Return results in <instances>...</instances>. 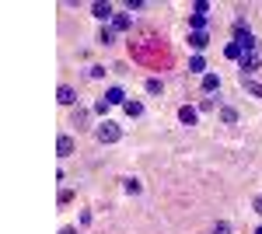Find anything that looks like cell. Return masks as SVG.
Instances as JSON below:
<instances>
[{"label":"cell","mask_w":262,"mask_h":234,"mask_svg":"<svg viewBox=\"0 0 262 234\" xmlns=\"http://www.w3.org/2000/svg\"><path fill=\"white\" fill-rule=\"evenodd\" d=\"M119 137H122V130L112 122V119H105V122L95 126V140H98V143H116Z\"/></svg>","instance_id":"cell-1"},{"label":"cell","mask_w":262,"mask_h":234,"mask_svg":"<svg viewBox=\"0 0 262 234\" xmlns=\"http://www.w3.org/2000/svg\"><path fill=\"white\" fill-rule=\"evenodd\" d=\"M234 42L242 46L245 53H255V35H252V28L245 21H234Z\"/></svg>","instance_id":"cell-2"},{"label":"cell","mask_w":262,"mask_h":234,"mask_svg":"<svg viewBox=\"0 0 262 234\" xmlns=\"http://www.w3.org/2000/svg\"><path fill=\"white\" fill-rule=\"evenodd\" d=\"M259 63H262L259 53H245V56L238 59V67H242V80L248 77V74H255V70H259Z\"/></svg>","instance_id":"cell-3"},{"label":"cell","mask_w":262,"mask_h":234,"mask_svg":"<svg viewBox=\"0 0 262 234\" xmlns=\"http://www.w3.org/2000/svg\"><path fill=\"white\" fill-rule=\"evenodd\" d=\"M91 14H95V18L98 21H108V18H116V11H112V4H91Z\"/></svg>","instance_id":"cell-4"},{"label":"cell","mask_w":262,"mask_h":234,"mask_svg":"<svg viewBox=\"0 0 262 234\" xmlns=\"http://www.w3.org/2000/svg\"><path fill=\"white\" fill-rule=\"evenodd\" d=\"M179 119L185 126H196V119H200V109H192V105H182L179 109Z\"/></svg>","instance_id":"cell-5"},{"label":"cell","mask_w":262,"mask_h":234,"mask_svg":"<svg viewBox=\"0 0 262 234\" xmlns=\"http://www.w3.org/2000/svg\"><path fill=\"white\" fill-rule=\"evenodd\" d=\"M56 101H60V105H74V101H77V91H74V88H67V84H63L60 91H56Z\"/></svg>","instance_id":"cell-6"},{"label":"cell","mask_w":262,"mask_h":234,"mask_svg":"<svg viewBox=\"0 0 262 234\" xmlns=\"http://www.w3.org/2000/svg\"><path fill=\"white\" fill-rule=\"evenodd\" d=\"M105 101H108V105H126V91H122V88H108V91H105Z\"/></svg>","instance_id":"cell-7"},{"label":"cell","mask_w":262,"mask_h":234,"mask_svg":"<svg viewBox=\"0 0 262 234\" xmlns=\"http://www.w3.org/2000/svg\"><path fill=\"white\" fill-rule=\"evenodd\" d=\"M189 46H192V49H206V46H210V35H206V32H192V35H189Z\"/></svg>","instance_id":"cell-8"},{"label":"cell","mask_w":262,"mask_h":234,"mask_svg":"<svg viewBox=\"0 0 262 234\" xmlns=\"http://www.w3.org/2000/svg\"><path fill=\"white\" fill-rule=\"evenodd\" d=\"M217 88H221V77H217V74H203V91H206V95H213Z\"/></svg>","instance_id":"cell-9"},{"label":"cell","mask_w":262,"mask_h":234,"mask_svg":"<svg viewBox=\"0 0 262 234\" xmlns=\"http://www.w3.org/2000/svg\"><path fill=\"white\" fill-rule=\"evenodd\" d=\"M224 56H227V59H242L245 49L238 46V42H227V46H224Z\"/></svg>","instance_id":"cell-10"},{"label":"cell","mask_w":262,"mask_h":234,"mask_svg":"<svg viewBox=\"0 0 262 234\" xmlns=\"http://www.w3.org/2000/svg\"><path fill=\"white\" fill-rule=\"evenodd\" d=\"M129 25H133V21H129V14H116V18H112V32H126Z\"/></svg>","instance_id":"cell-11"},{"label":"cell","mask_w":262,"mask_h":234,"mask_svg":"<svg viewBox=\"0 0 262 234\" xmlns=\"http://www.w3.org/2000/svg\"><path fill=\"white\" fill-rule=\"evenodd\" d=\"M56 151H60V157L74 154V140H70V137H60V140H56Z\"/></svg>","instance_id":"cell-12"},{"label":"cell","mask_w":262,"mask_h":234,"mask_svg":"<svg viewBox=\"0 0 262 234\" xmlns=\"http://www.w3.org/2000/svg\"><path fill=\"white\" fill-rule=\"evenodd\" d=\"M122 109H126V116H129V119H140L143 116V105H140V101H126Z\"/></svg>","instance_id":"cell-13"},{"label":"cell","mask_w":262,"mask_h":234,"mask_svg":"<svg viewBox=\"0 0 262 234\" xmlns=\"http://www.w3.org/2000/svg\"><path fill=\"white\" fill-rule=\"evenodd\" d=\"M122 189H126L129 196H137V193L143 189V185H140V178H122Z\"/></svg>","instance_id":"cell-14"},{"label":"cell","mask_w":262,"mask_h":234,"mask_svg":"<svg viewBox=\"0 0 262 234\" xmlns=\"http://www.w3.org/2000/svg\"><path fill=\"white\" fill-rule=\"evenodd\" d=\"M189 70H192V74H206V59L192 56V59H189Z\"/></svg>","instance_id":"cell-15"},{"label":"cell","mask_w":262,"mask_h":234,"mask_svg":"<svg viewBox=\"0 0 262 234\" xmlns=\"http://www.w3.org/2000/svg\"><path fill=\"white\" fill-rule=\"evenodd\" d=\"M189 25H192V32H206V18L200 14H189Z\"/></svg>","instance_id":"cell-16"},{"label":"cell","mask_w":262,"mask_h":234,"mask_svg":"<svg viewBox=\"0 0 262 234\" xmlns=\"http://www.w3.org/2000/svg\"><path fill=\"white\" fill-rule=\"evenodd\" d=\"M161 91H164V84H161L158 77H150V80H147V95H161Z\"/></svg>","instance_id":"cell-17"},{"label":"cell","mask_w":262,"mask_h":234,"mask_svg":"<svg viewBox=\"0 0 262 234\" xmlns=\"http://www.w3.org/2000/svg\"><path fill=\"white\" fill-rule=\"evenodd\" d=\"M192 14L206 18V14H210V4H206V0H196V4H192Z\"/></svg>","instance_id":"cell-18"},{"label":"cell","mask_w":262,"mask_h":234,"mask_svg":"<svg viewBox=\"0 0 262 234\" xmlns=\"http://www.w3.org/2000/svg\"><path fill=\"white\" fill-rule=\"evenodd\" d=\"M98 42H105V46H112V42H116V32H112V28H101Z\"/></svg>","instance_id":"cell-19"},{"label":"cell","mask_w":262,"mask_h":234,"mask_svg":"<svg viewBox=\"0 0 262 234\" xmlns=\"http://www.w3.org/2000/svg\"><path fill=\"white\" fill-rule=\"evenodd\" d=\"M221 119L224 122H238V112L234 109H221Z\"/></svg>","instance_id":"cell-20"},{"label":"cell","mask_w":262,"mask_h":234,"mask_svg":"<svg viewBox=\"0 0 262 234\" xmlns=\"http://www.w3.org/2000/svg\"><path fill=\"white\" fill-rule=\"evenodd\" d=\"M108 109H112V105H108V101H105V98H101V101H95V112H98V116H105V112H108Z\"/></svg>","instance_id":"cell-21"},{"label":"cell","mask_w":262,"mask_h":234,"mask_svg":"<svg viewBox=\"0 0 262 234\" xmlns=\"http://www.w3.org/2000/svg\"><path fill=\"white\" fill-rule=\"evenodd\" d=\"M77 122H81V126L88 122V112H84V109H77V112H74V126H77Z\"/></svg>","instance_id":"cell-22"},{"label":"cell","mask_w":262,"mask_h":234,"mask_svg":"<svg viewBox=\"0 0 262 234\" xmlns=\"http://www.w3.org/2000/svg\"><path fill=\"white\" fill-rule=\"evenodd\" d=\"M105 74H108L105 67H91V77H95V80H101V77H105Z\"/></svg>","instance_id":"cell-23"},{"label":"cell","mask_w":262,"mask_h":234,"mask_svg":"<svg viewBox=\"0 0 262 234\" xmlns=\"http://www.w3.org/2000/svg\"><path fill=\"white\" fill-rule=\"evenodd\" d=\"M213 234H231V224H227V220H221V224H217V231Z\"/></svg>","instance_id":"cell-24"},{"label":"cell","mask_w":262,"mask_h":234,"mask_svg":"<svg viewBox=\"0 0 262 234\" xmlns=\"http://www.w3.org/2000/svg\"><path fill=\"white\" fill-rule=\"evenodd\" d=\"M245 88H248L252 95H262V84H252V80H245Z\"/></svg>","instance_id":"cell-25"},{"label":"cell","mask_w":262,"mask_h":234,"mask_svg":"<svg viewBox=\"0 0 262 234\" xmlns=\"http://www.w3.org/2000/svg\"><path fill=\"white\" fill-rule=\"evenodd\" d=\"M255 214H262V196H259V199H255Z\"/></svg>","instance_id":"cell-26"},{"label":"cell","mask_w":262,"mask_h":234,"mask_svg":"<svg viewBox=\"0 0 262 234\" xmlns=\"http://www.w3.org/2000/svg\"><path fill=\"white\" fill-rule=\"evenodd\" d=\"M60 234H74V227H67V231H60Z\"/></svg>","instance_id":"cell-27"},{"label":"cell","mask_w":262,"mask_h":234,"mask_svg":"<svg viewBox=\"0 0 262 234\" xmlns=\"http://www.w3.org/2000/svg\"><path fill=\"white\" fill-rule=\"evenodd\" d=\"M255 234H262V227H259V231H255Z\"/></svg>","instance_id":"cell-28"}]
</instances>
